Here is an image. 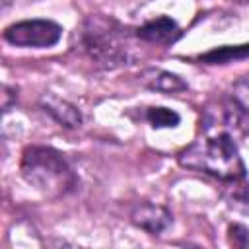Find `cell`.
Instances as JSON below:
<instances>
[{
  "instance_id": "14",
  "label": "cell",
  "mask_w": 249,
  "mask_h": 249,
  "mask_svg": "<svg viewBox=\"0 0 249 249\" xmlns=\"http://www.w3.org/2000/svg\"><path fill=\"white\" fill-rule=\"evenodd\" d=\"M230 2H235V4H247L249 0H230Z\"/></svg>"
},
{
  "instance_id": "11",
  "label": "cell",
  "mask_w": 249,
  "mask_h": 249,
  "mask_svg": "<svg viewBox=\"0 0 249 249\" xmlns=\"http://www.w3.org/2000/svg\"><path fill=\"white\" fill-rule=\"evenodd\" d=\"M146 119L154 128H173L181 121V117L167 107H150L146 111Z\"/></svg>"
},
{
  "instance_id": "3",
  "label": "cell",
  "mask_w": 249,
  "mask_h": 249,
  "mask_svg": "<svg viewBox=\"0 0 249 249\" xmlns=\"http://www.w3.org/2000/svg\"><path fill=\"white\" fill-rule=\"evenodd\" d=\"M19 169L23 179L47 196H62L76 187V175L70 163L54 148H25Z\"/></svg>"
},
{
  "instance_id": "12",
  "label": "cell",
  "mask_w": 249,
  "mask_h": 249,
  "mask_svg": "<svg viewBox=\"0 0 249 249\" xmlns=\"http://www.w3.org/2000/svg\"><path fill=\"white\" fill-rule=\"evenodd\" d=\"M228 241L233 247L249 249V228L247 226H241V224H231L228 228Z\"/></svg>"
},
{
  "instance_id": "7",
  "label": "cell",
  "mask_w": 249,
  "mask_h": 249,
  "mask_svg": "<svg viewBox=\"0 0 249 249\" xmlns=\"http://www.w3.org/2000/svg\"><path fill=\"white\" fill-rule=\"evenodd\" d=\"M39 105L47 115H51L64 128H76L82 124L80 111L72 103H68L66 99H60L54 93H43L39 99Z\"/></svg>"
},
{
  "instance_id": "13",
  "label": "cell",
  "mask_w": 249,
  "mask_h": 249,
  "mask_svg": "<svg viewBox=\"0 0 249 249\" xmlns=\"http://www.w3.org/2000/svg\"><path fill=\"white\" fill-rule=\"evenodd\" d=\"M239 196H241V198H245V200H249V185L245 187V193H243V195H239Z\"/></svg>"
},
{
  "instance_id": "6",
  "label": "cell",
  "mask_w": 249,
  "mask_h": 249,
  "mask_svg": "<svg viewBox=\"0 0 249 249\" xmlns=\"http://www.w3.org/2000/svg\"><path fill=\"white\" fill-rule=\"evenodd\" d=\"M134 35L142 41H148V43H156V45H171L175 43L183 31L179 29V25L167 18V16H160L156 19H150L146 23H142L140 27H136Z\"/></svg>"
},
{
  "instance_id": "4",
  "label": "cell",
  "mask_w": 249,
  "mask_h": 249,
  "mask_svg": "<svg viewBox=\"0 0 249 249\" xmlns=\"http://www.w3.org/2000/svg\"><path fill=\"white\" fill-rule=\"evenodd\" d=\"M62 27L53 19H23L4 29V39L16 47L47 49L60 41Z\"/></svg>"
},
{
  "instance_id": "9",
  "label": "cell",
  "mask_w": 249,
  "mask_h": 249,
  "mask_svg": "<svg viewBox=\"0 0 249 249\" xmlns=\"http://www.w3.org/2000/svg\"><path fill=\"white\" fill-rule=\"evenodd\" d=\"M247 56H249V43H245V45H226V47L212 49V51L200 54L198 60L204 62V64H228V62H235V60H243Z\"/></svg>"
},
{
  "instance_id": "8",
  "label": "cell",
  "mask_w": 249,
  "mask_h": 249,
  "mask_svg": "<svg viewBox=\"0 0 249 249\" xmlns=\"http://www.w3.org/2000/svg\"><path fill=\"white\" fill-rule=\"evenodd\" d=\"M140 80L146 88L163 91V93H177V91H185L189 88L177 74L167 72V70H146Z\"/></svg>"
},
{
  "instance_id": "10",
  "label": "cell",
  "mask_w": 249,
  "mask_h": 249,
  "mask_svg": "<svg viewBox=\"0 0 249 249\" xmlns=\"http://www.w3.org/2000/svg\"><path fill=\"white\" fill-rule=\"evenodd\" d=\"M230 99H231V107L237 113L249 117V74H245L237 82H233Z\"/></svg>"
},
{
  "instance_id": "5",
  "label": "cell",
  "mask_w": 249,
  "mask_h": 249,
  "mask_svg": "<svg viewBox=\"0 0 249 249\" xmlns=\"http://www.w3.org/2000/svg\"><path fill=\"white\" fill-rule=\"evenodd\" d=\"M130 222L152 235H160L171 226V212L154 202H138L130 212Z\"/></svg>"
},
{
  "instance_id": "1",
  "label": "cell",
  "mask_w": 249,
  "mask_h": 249,
  "mask_svg": "<svg viewBox=\"0 0 249 249\" xmlns=\"http://www.w3.org/2000/svg\"><path fill=\"white\" fill-rule=\"evenodd\" d=\"M132 35L117 19L107 16H88L78 31V41L88 58L105 70L134 64Z\"/></svg>"
},
{
  "instance_id": "2",
  "label": "cell",
  "mask_w": 249,
  "mask_h": 249,
  "mask_svg": "<svg viewBox=\"0 0 249 249\" xmlns=\"http://www.w3.org/2000/svg\"><path fill=\"white\" fill-rule=\"evenodd\" d=\"M179 163L222 181H239L245 177V163L228 130H204V138L179 152Z\"/></svg>"
}]
</instances>
